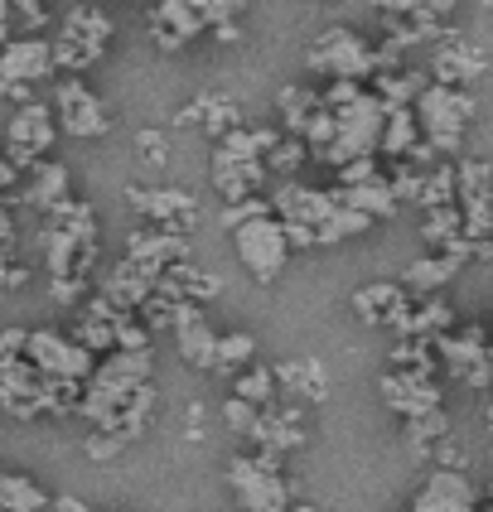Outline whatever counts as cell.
Instances as JSON below:
<instances>
[{"instance_id": "obj_1", "label": "cell", "mask_w": 493, "mask_h": 512, "mask_svg": "<svg viewBox=\"0 0 493 512\" xmlns=\"http://www.w3.org/2000/svg\"><path fill=\"white\" fill-rule=\"evenodd\" d=\"M469 116H474L469 87L426 83V92L416 97V126H421V141L431 145L435 155H455L460 150Z\"/></svg>"}, {"instance_id": "obj_2", "label": "cell", "mask_w": 493, "mask_h": 512, "mask_svg": "<svg viewBox=\"0 0 493 512\" xmlns=\"http://www.w3.org/2000/svg\"><path fill=\"white\" fill-rule=\"evenodd\" d=\"M339 116V131H334V141L324 145L319 155L339 170L348 160H358V155H377V145H382V121H387V107H382V97L377 92H363L353 107H344Z\"/></svg>"}, {"instance_id": "obj_3", "label": "cell", "mask_w": 493, "mask_h": 512, "mask_svg": "<svg viewBox=\"0 0 493 512\" xmlns=\"http://www.w3.org/2000/svg\"><path fill=\"white\" fill-rule=\"evenodd\" d=\"M107 44H112V20L102 10H92V5H73L63 15V25H58L54 63L68 68V73H83V68H92L102 58Z\"/></svg>"}, {"instance_id": "obj_4", "label": "cell", "mask_w": 493, "mask_h": 512, "mask_svg": "<svg viewBox=\"0 0 493 512\" xmlns=\"http://www.w3.org/2000/svg\"><path fill=\"white\" fill-rule=\"evenodd\" d=\"M232 247H237V261L247 266V276H257L261 285L276 281L290 261V242H286V223L276 213H261L252 223L232 228Z\"/></svg>"}, {"instance_id": "obj_5", "label": "cell", "mask_w": 493, "mask_h": 512, "mask_svg": "<svg viewBox=\"0 0 493 512\" xmlns=\"http://www.w3.org/2000/svg\"><path fill=\"white\" fill-rule=\"evenodd\" d=\"M310 68L324 73V78H353V83H363V78L377 73V49L368 39H358L353 29L334 25L310 44Z\"/></svg>"}, {"instance_id": "obj_6", "label": "cell", "mask_w": 493, "mask_h": 512, "mask_svg": "<svg viewBox=\"0 0 493 512\" xmlns=\"http://www.w3.org/2000/svg\"><path fill=\"white\" fill-rule=\"evenodd\" d=\"M58 136V116L49 102H20V112L10 116V126H5V155L20 165V170H34L44 155H49V145H54Z\"/></svg>"}, {"instance_id": "obj_7", "label": "cell", "mask_w": 493, "mask_h": 512, "mask_svg": "<svg viewBox=\"0 0 493 512\" xmlns=\"http://www.w3.org/2000/svg\"><path fill=\"white\" fill-rule=\"evenodd\" d=\"M54 44L39 39V34H25V39H10L0 49V92L15 97V102H29V87L44 83L54 73Z\"/></svg>"}, {"instance_id": "obj_8", "label": "cell", "mask_w": 493, "mask_h": 512, "mask_svg": "<svg viewBox=\"0 0 493 512\" xmlns=\"http://www.w3.org/2000/svg\"><path fill=\"white\" fill-rule=\"evenodd\" d=\"M54 116L73 141H97V136L112 131V116L102 107V97H97L78 73H68V78L54 87Z\"/></svg>"}, {"instance_id": "obj_9", "label": "cell", "mask_w": 493, "mask_h": 512, "mask_svg": "<svg viewBox=\"0 0 493 512\" xmlns=\"http://www.w3.org/2000/svg\"><path fill=\"white\" fill-rule=\"evenodd\" d=\"M25 358L44 377H68V382H83L97 368V353L92 348H83V343L68 339V334H54V329H34L25 339Z\"/></svg>"}, {"instance_id": "obj_10", "label": "cell", "mask_w": 493, "mask_h": 512, "mask_svg": "<svg viewBox=\"0 0 493 512\" xmlns=\"http://www.w3.org/2000/svg\"><path fill=\"white\" fill-rule=\"evenodd\" d=\"M232 488L247 512H286V484L276 479V464L266 459H237L232 464Z\"/></svg>"}, {"instance_id": "obj_11", "label": "cell", "mask_w": 493, "mask_h": 512, "mask_svg": "<svg viewBox=\"0 0 493 512\" xmlns=\"http://www.w3.org/2000/svg\"><path fill=\"white\" fill-rule=\"evenodd\" d=\"M382 397H387V406L397 411V416H426V411H435L440 406V387L431 382V372H416V368H397L387 372L382 382Z\"/></svg>"}, {"instance_id": "obj_12", "label": "cell", "mask_w": 493, "mask_h": 512, "mask_svg": "<svg viewBox=\"0 0 493 512\" xmlns=\"http://www.w3.org/2000/svg\"><path fill=\"white\" fill-rule=\"evenodd\" d=\"M334 194L329 189H310V184H281V194L271 199V213L281 218V223H305V228H324L329 218H334Z\"/></svg>"}, {"instance_id": "obj_13", "label": "cell", "mask_w": 493, "mask_h": 512, "mask_svg": "<svg viewBox=\"0 0 493 512\" xmlns=\"http://www.w3.org/2000/svg\"><path fill=\"white\" fill-rule=\"evenodd\" d=\"M203 29H208V20H203L199 0H160L155 15H150V39L160 49H184Z\"/></svg>"}, {"instance_id": "obj_14", "label": "cell", "mask_w": 493, "mask_h": 512, "mask_svg": "<svg viewBox=\"0 0 493 512\" xmlns=\"http://www.w3.org/2000/svg\"><path fill=\"white\" fill-rule=\"evenodd\" d=\"M406 512H479V498L460 469H435Z\"/></svg>"}, {"instance_id": "obj_15", "label": "cell", "mask_w": 493, "mask_h": 512, "mask_svg": "<svg viewBox=\"0 0 493 512\" xmlns=\"http://www.w3.org/2000/svg\"><path fill=\"white\" fill-rule=\"evenodd\" d=\"M174 339H179V353H184V363H194V368H213V353H218V334H213V324L203 319V305L194 300H184L179 310H174Z\"/></svg>"}, {"instance_id": "obj_16", "label": "cell", "mask_w": 493, "mask_h": 512, "mask_svg": "<svg viewBox=\"0 0 493 512\" xmlns=\"http://www.w3.org/2000/svg\"><path fill=\"white\" fill-rule=\"evenodd\" d=\"M261 179H266V160H242L228 150H213V189L228 203L261 194Z\"/></svg>"}, {"instance_id": "obj_17", "label": "cell", "mask_w": 493, "mask_h": 512, "mask_svg": "<svg viewBox=\"0 0 493 512\" xmlns=\"http://www.w3.org/2000/svg\"><path fill=\"white\" fill-rule=\"evenodd\" d=\"M126 256L131 261H141L145 271H170L179 261H189V242L179 237L174 228H155V232H131V242H126Z\"/></svg>"}, {"instance_id": "obj_18", "label": "cell", "mask_w": 493, "mask_h": 512, "mask_svg": "<svg viewBox=\"0 0 493 512\" xmlns=\"http://www.w3.org/2000/svg\"><path fill=\"white\" fill-rule=\"evenodd\" d=\"M155 271H145L141 261H131V256H121L112 271H107V281H102V295L112 300L116 310H141L145 300L155 295Z\"/></svg>"}, {"instance_id": "obj_19", "label": "cell", "mask_w": 493, "mask_h": 512, "mask_svg": "<svg viewBox=\"0 0 493 512\" xmlns=\"http://www.w3.org/2000/svg\"><path fill=\"white\" fill-rule=\"evenodd\" d=\"M464 256H450V252H435V256H416L411 266L402 271V285L406 295H416V300H426V295H440L445 285L460 276Z\"/></svg>"}, {"instance_id": "obj_20", "label": "cell", "mask_w": 493, "mask_h": 512, "mask_svg": "<svg viewBox=\"0 0 493 512\" xmlns=\"http://www.w3.org/2000/svg\"><path fill=\"white\" fill-rule=\"evenodd\" d=\"M334 203H344V208H358V213H368V218H397V194H392V179L387 174H377L368 184H339V189H329Z\"/></svg>"}, {"instance_id": "obj_21", "label": "cell", "mask_w": 493, "mask_h": 512, "mask_svg": "<svg viewBox=\"0 0 493 512\" xmlns=\"http://www.w3.org/2000/svg\"><path fill=\"white\" fill-rule=\"evenodd\" d=\"M131 203L141 208L150 223H160V228L179 232L194 223V199L179 194V189H131Z\"/></svg>"}, {"instance_id": "obj_22", "label": "cell", "mask_w": 493, "mask_h": 512, "mask_svg": "<svg viewBox=\"0 0 493 512\" xmlns=\"http://www.w3.org/2000/svg\"><path fill=\"white\" fill-rule=\"evenodd\" d=\"M406 300V285L402 281H368L353 290V314L363 319V324H392V314L402 310Z\"/></svg>"}, {"instance_id": "obj_23", "label": "cell", "mask_w": 493, "mask_h": 512, "mask_svg": "<svg viewBox=\"0 0 493 512\" xmlns=\"http://www.w3.org/2000/svg\"><path fill=\"white\" fill-rule=\"evenodd\" d=\"M431 73L435 83H450V87H469L474 78H484V54L479 49H469V44H440L431 58Z\"/></svg>"}, {"instance_id": "obj_24", "label": "cell", "mask_w": 493, "mask_h": 512, "mask_svg": "<svg viewBox=\"0 0 493 512\" xmlns=\"http://www.w3.org/2000/svg\"><path fill=\"white\" fill-rule=\"evenodd\" d=\"M25 199L34 203L39 213H54L58 203L68 199V170H63V165H54V160H39V165L29 170Z\"/></svg>"}, {"instance_id": "obj_25", "label": "cell", "mask_w": 493, "mask_h": 512, "mask_svg": "<svg viewBox=\"0 0 493 512\" xmlns=\"http://www.w3.org/2000/svg\"><path fill=\"white\" fill-rule=\"evenodd\" d=\"M319 107H324V102H319V92H310V87H281V97H276L281 131L305 141V126H310V116H315Z\"/></svg>"}, {"instance_id": "obj_26", "label": "cell", "mask_w": 493, "mask_h": 512, "mask_svg": "<svg viewBox=\"0 0 493 512\" xmlns=\"http://www.w3.org/2000/svg\"><path fill=\"white\" fill-rule=\"evenodd\" d=\"M416 131H421V126H416V107H387V121H382V145H377V150L402 160V155H411V150L421 145L416 141Z\"/></svg>"}, {"instance_id": "obj_27", "label": "cell", "mask_w": 493, "mask_h": 512, "mask_svg": "<svg viewBox=\"0 0 493 512\" xmlns=\"http://www.w3.org/2000/svg\"><path fill=\"white\" fill-rule=\"evenodd\" d=\"M460 232H464V208H460V203H440V208H426L421 237L431 242L435 252H445V247H450Z\"/></svg>"}, {"instance_id": "obj_28", "label": "cell", "mask_w": 493, "mask_h": 512, "mask_svg": "<svg viewBox=\"0 0 493 512\" xmlns=\"http://www.w3.org/2000/svg\"><path fill=\"white\" fill-rule=\"evenodd\" d=\"M426 92V78L411 73V68H392V73H377V97L382 107H416V97Z\"/></svg>"}, {"instance_id": "obj_29", "label": "cell", "mask_w": 493, "mask_h": 512, "mask_svg": "<svg viewBox=\"0 0 493 512\" xmlns=\"http://www.w3.org/2000/svg\"><path fill=\"white\" fill-rule=\"evenodd\" d=\"M455 189H460V203L493 199V165L489 160H464V165H455Z\"/></svg>"}, {"instance_id": "obj_30", "label": "cell", "mask_w": 493, "mask_h": 512, "mask_svg": "<svg viewBox=\"0 0 493 512\" xmlns=\"http://www.w3.org/2000/svg\"><path fill=\"white\" fill-rule=\"evenodd\" d=\"M252 358H257V334L237 329V334H223V339H218L213 368H218V372H232V368H247Z\"/></svg>"}, {"instance_id": "obj_31", "label": "cell", "mask_w": 493, "mask_h": 512, "mask_svg": "<svg viewBox=\"0 0 493 512\" xmlns=\"http://www.w3.org/2000/svg\"><path fill=\"white\" fill-rule=\"evenodd\" d=\"M373 228V218L368 213H358V208H334V218L319 228V247H334V242H348V237H358V232H368Z\"/></svg>"}, {"instance_id": "obj_32", "label": "cell", "mask_w": 493, "mask_h": 512, "mask_svg": "<svg viewBox=\"0 0 493 512\" xmlns=\"http://www.w3.org/2000/svg\"><path fill=\"white\" fill-rule=\"evenodd\" d=\"M421 208H440V203H460L455 189V165H435L431 174H421Z\"/></svg>"}, {"instance_id": "obj_33", "label": "cell", "mask_w": 493, "mask_h": 512, "mask_svg": "<svg viewBox=\"0 0 493 512\" xmlns=\"http://www.w3.org/2000/svg\"><path fill=\"white\" fill-rule=\"evenodd\" d=\"M276 368H261V363H252V368H242V377H237V397L252 401V406H271V397H276Z\"/></svg>"}, {"instance_id": "obj_34", "label": "cell", "mask_w": 493, "mask_h": 512, "mask_svg": "<svg viewBox=\"0 0 493 512\" xmlns=\"http://www.w3.org/2000/svg\"><path fill=\"white\" fill-rule=\"evenodd\" d=\"M305 150H310V145L300 141V136H286V131H281V141H276L271 150H266V170H276V174H295L300 165H305Z\"/></svg>"}, {"instance_id": "obj_35", "label": "cell", "mask_w": 493, "mask_h": 512, "mask_svg": "<svg viewBox=\"0 0 493 512\" xmlns=\"http://www.w3.org/2000/svg\"><path fill=\"white\" fill-rule=\"evenodd\" d=\"M0 508L5 512H39L44 508V493L25 479H0Z\"/></svg>"}, {"instance_id": "obj_36", "label": "cell", "mask_w": 493, "mask_h": 512, "mask_svg": "<svg viewBox=\"0 0 493 512\" xmlns=\"http://www.w3.org/2000/svg\"><path fill=\"white\" fill-rule=\"evenodd\" d=\"M257 416H261V406H252V401H242V397L223 401V421H228L232 430H242V435H252V430H257Z\"/></svg>"}, {"instance_id": "obj_37", "label": "cell", "mask_w": 493, "mask_h": 512, "mask_svg": "<svg viewBox=\"0 0 493 512\" xmlns=\"http://www.w3.org/2000/svg\"><path fill=\"white\" fill-rule=\"evenodd\" d=\"M261 213H271V203L261 199V194H252V199H237L223 208V223L228 228H242V223H252V218H261Z\"/></svg>"}, {"instance_id": "obj_38", "label": "cell", "mask_w": 493, "mask_h": 512, "mask_svg": "<svg viewBox=\"0 0 493 512\" xmlns=\"http://www.w3.org/2000/svg\"><path fill=\"white\" fill-rule=\"evenodd\" d=\"M406 435H411L416 445H426V440H435V435H445V411L435 406V411H426V416H411V421H406Z\"/></svg>"}, {"instance_id": "obj_39", "label": "cell", "mask_w": 493, "mask_h": 512, "mask_svg": "<svg viewBox=\"0 0 493 512\" xmlns=\"http://www.w3.org/2000/svg\"><path fill=\"white\" fill-rule=\"evenodd\" d=\"M368 179H377V155H358L339 165V184H368Z\"/></svg>"}, {"instance_id": "obj_40", "label": "cell", "mask_w": 493, "mask_h": 512, "mask_svg": "<svg viewBox=\"0 0 493 512\" xmlns=\"http://www.w3.org/2000/svg\"><path fill=\"white\" fill-rule=\"evenodd\" d=\"M136 150L160 165V160H165V136H160V131H141V136H136Z\"/></svg>"}, {"instance_id": "obj_41", "label": "cell", "mask_w": 493, "mask_h": 512, "mask_svg": "<svg viewBox=\"0 0 493 512\" xmlns=\"http://www.w3.org/2000/svg\"><path fill=\"white\" fill-rule=\"evenodd\" d=\"M25 339H29V329H5V334H0V358H20V353H25Z\"/></svg>"}, {"instance_id": "obj_42", "label": "cell", "mask_w": 493, "mask_h": 512, "mask_svg": "<svg viewBox=\"0 0 493 512\" xmlns=\"http://www.w3.org/2000/svg\"><path fill=\"white\" fill-rule=\"evenodd\" d=\"M0 285H25V266H10V242H0Z\"/></svg>"}, {"instance_id": "obj_43", "label": "cell", "mask_w": 493, "mask_h": 512, "mask_svg": "<svg viewBox=\"0 0 493 512\" xmlns=\"http://www.w3.org/2000/svg\"><path fill=\"white\" fill-rule=\"evenodd\" d=\"M455 5H460V0H416V15H426V20H445V15H455Z\"/></svg>"}, {"instance_id": "obj_44", "label": "cell", "mask_w": 493, "mask_h": 512, "mask_svg": "<svg viewBox=\"0 0 493 512\" xmlns=\"http://www.w3.org/2000/svg\"><path fill=\"white\" fill-rule=\"evenodd\" d=\"M15 179H20V165L0 150V194H10V189H15Z\"/></svg>"}, {"instance_id": "obj_45", "label": "cell", "mask_w": 493, "mask_h": 512, "mask_svg": "<svg viewBox=\"0 0 493 512\" xmlns=\"http://www.w3.org/2000/svg\"><path fill=\"white\" fill-rule=\"evenodd\" d=\"M10 20H15V10H10V0H0V49L10 44Z\"/></svg>"}, {"instance_id": "obj_46", "label": "cell", "mask_w": 493, "mask_h": 512, "mask_svg": "<svg viewBox=\"0 0 493 512\" xmlns=\"http://www.w3.org/2000/svg\"><path fill=\"white\" fill-rule=\"evenodd\" d=\"M58 512H87V508L78 503V498H63V503H58Z\"/></svg>"}, {"instance_id": "obj_47", "label": "cell", "mask_w": 493, "mask_h": 512, "mask_svg": "<svg viewBox=\"0 0 493 512\" xmlns=\"http://www.w3.org/2000/svg\"><path fill=\"white\" fill-rule=\"evenodd\" d=\"M484 421H489V426H493V397L484 401Z\"/></svg>"}, {"instance_id": "obj_48", "label": "cell", "mask_w": 493, "mask_h": 512, "mask_svg": "<svg viewBox=\"0 0 493 512\" xmlns=\"http://www.w3.org/2000/svg\"><path fill=\"white\" fill-rule=\"evenodd\" d=\"M489 334H493V310H489Z\"/></svg>"}, {"instance_id": "obj_49", "label": "cell", "mask_w": 493, "mask_h": 512, "mask_svg": "<svg viewBox=\"0 0 493 512\" xmlns=\"http://www.w3.org/2000/svg\"><path fill=\"white\" fill-rule=\"evenodd\" d=\"M300 512H305V508H300Z\"/></svg>"}]
</instances>
